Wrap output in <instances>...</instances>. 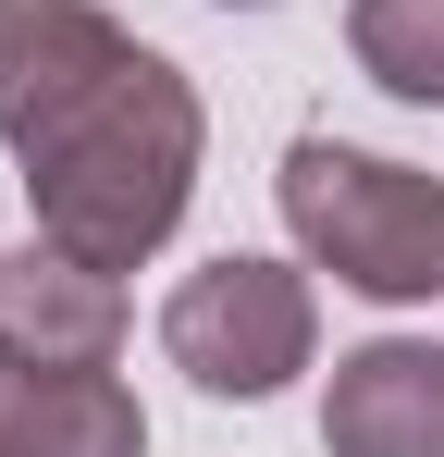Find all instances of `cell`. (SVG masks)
<instances>
[{"label": "cell", "instance_id": "8", "mask_svg": "<svg viewBox=\"0 0 444 457\" xmlns=\"http://www.w3.org/2000/svg\"><path fill=\"white\" fill-rule=\"evenodd\" d=\"M346 50L382 99L444 112V0H346Z\"/></svg>", "mask_w": 444, "mask_h": 457}, {"label": "cell", "instance_id": "6", "mask_svg": "<svg viewBox=\"0 0 444 457\" xmlns=\"http://www.w3.org/2000/svg\"><path fill=\"white\" fill-rule=\"evenodd\" d=\"M321 457H444V346L370 334L321 383Z\"/></svg>", "mask_w": 444, "mask_h": 457}, {"label": "cell", "instance_id": "2", "mask_svg": "<svg viewBox=\"0 0 444 457\" xmlns=\"http://www.w3.org/2000/svg\"><path fill=\"white\" fill-rule=\"evenodd\" d=\"M272 198H284L296 260L333 272L346 297H370V309H432L444 297V173L346 149V137H296Z\"/></svg>", "mask_w": 444, "mask_h": 457}, {"label": "cell", "instance_id": "7", "mask_svg": "<svg viewBox=\"0 0 444 457\" xmlns=\"http://www.w3.org/2000/svg\"><path fill=\"white\" fill-rule=\"evenodd\" d=\"M0 457H148V408L111 371H25V359H0Z\"/></svg>", "mask_w": 444, "mask_h": 457}, {"label": "cell", "instance_id": "9", "mask_svg": "<svg viewBox=\"0 0 444 457\" xmlns=\"http://www.w3.org/2000/svg\"><path fill=\"white\" fill-rule=\"evenodd\" d=\"M222 12H272V0H222Z\"/></svg>", "mask_w": 444, "mask_h": 457}, {"label": "cell", "instance_id": "1", "mask_svg": "<svg viewBox=\"0 0 444 457\" xmlns=\"http://www.w3.org/2000/svg\"><path fill=\"white\" fill-rule=\"evenodd\" d=\"M198 161H210V112H198L185 62L136 50L74 124H50L25 149V198H37L50 247L99 260V272H136V260L173 247L185 198H198Z\"/></svg>", "mask_w": 444, "mask_h": 457}, {"label": "cell", "instance_id": "4", "mask_svg": "<svg viewBox=\"0 0 444 457\" xmlns=\"http://www.w3.org/2000/svg\"><path fill=\"white\" fill-rule=\"evenodd\" d=\"M148 37H124L99 0H0V149L25 161L50 124H74L99 87L136 62Z\"/></svg>", "mask_w": 444, "mask_h": 457}, {"label": "cell", "instance_id": "5", "mask_svg": "<svg viewBox=\"0 0 444 457\" xmlns=\"http://www.w3.org/2000/svg\"><path fill=\"white\" fill-rule=\"evenodd\" d=\"M124 346V272L74 260V247H12L0 260V359L25 371H111Z\"/></svg>", "mask_w": 444, "mask_h": 457}, {"label": "cell", "instance_id": "3", "mask_svg": "<svg viewBox=\"0 0 444 457\" xmlns=\"http://www.w3.org/2000/svg\"><path fill=\"white\" fill-rule=\"evenodd\" d=\"M160 359L222 395V408H259L321 359V297H308V260H259V247H222L198 260L173 297H160Z\"/></svg>", "mask_w": 444, "mask_h": 457}]
</instances>
